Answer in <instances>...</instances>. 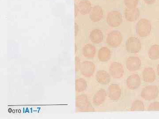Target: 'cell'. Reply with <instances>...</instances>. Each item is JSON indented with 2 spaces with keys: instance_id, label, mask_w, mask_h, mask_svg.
<instances>
[{
  "instance_id": "1",
  "label": "cell",
  "mask_w": 159,
  "mask_h": 119,
  "mask_svg": "<svg viewBox=\"0 0 159 119\" xmlns=\"http://www.w3.org/2000/svg\"><path fill=\"white\" fill-rule=\"evenodd\" d=\"M152 24L150 20L145 18H142L137 22L136 25V31L139 37H147L152 31Z\"/></svg>"
},
{
  "instance_id": "2",
  "label": "cell",
  "mask_w": 159,
  "mask_h": 119,
  "mask_svg": "<svg viewBox=\"0 0 159 119\" xmlns=\"http://www.w3.org/2000/svg\"><path fill=\"white\" fill-rule=\"evenodd\" d=\"M123 37L121 32L117 30L110 31L106 37V42L111 48H117L122 43Z\"/></svg>"
},
{
  "instance_id": "3",
  "label": "cell",
  "mask_w": 159,
  "mask_h": 119,
  "mask_svg": "<svg viewBox=\"0 0 159 119\" xmlns=\"http://www.w3.org/2000/svg\"><path fill=\"white\" fill-rule=\"evenodd\" d=\"M125 48L126 51L129 54H138L142 49L141 41L134 36L129 37L125 43Z\"/></svg>"
},
{
  "instance_id": "4",
  "label": "cell",
  "mask_w": 159,
  "mask_h": 119,
  "mask_svg": "<svg viewBox=\"0 0 159 119\" xmlns=\"http://www.w3.org/2000/svg\"><path fill=\"white\" fill-rule=\"evenodd\" d=\"M123 20L121 12L116 10L110 11L106 17V21L112 28H117L122 24Z\"/></svg>"
},
{
  "instance_id": "5",
  "label": "cell",
  "mask_w": 159,
  "mask_h": 119,
  "mask_svg": "<svg viewBox=\"0 0 159 119\" xmlns=\"http://www.w3.org/2000/svg\"><path fill=\"white\" fill-rule=\"evenodd\" d=\"M159 92V88L157 86H147L142 90L141 96L144 100L151 101L156 99Z\"/></svg>"
},
{
  "instance_id": "6",
  "label": "cell",
  "mask_w": 159,
  "mask_h": 119,
  "mask_svg": "<svg viewBox=\"0 0 159 119\" xmlns=\"http://www.w3.org/2000/svg\"><path fill=\"white\" fill-rule=\"evenodd\" d=\"M110 75L113 78L119 79L122 78L124 74V68L120 63H112L109 68Z\"/></svg>"
},
{
  "instance_id": "7",
  "label": "cell",
  "mask_w": 159,
  "mask_h": 119,
  "mask_svg": "<svg viewBox=\"0 0 159 119\" xmlns=\"http://www.w3.org/2000/svg\"><path fill=\"white\" fill-rule=\"evenodd\" d=\"M77 107L83 111H92L93 110L91 107L87 97L84 95H80L76 99Z\"/></svg>"
},
{
  "instance_id": "8",
  "label": "cell",
  "mask_w": 159,
  "mask_h": 119,
  "mask_svg": "<svg viewBox=\"0 0 159 119\" xmlns=\"http://www.w3.org/2000/svg\"><path fill=\"white\" fill-rule=\"evenodd\" d=\"M126 68L130 72L138 71L141 68L142 61L138 57H129L125 63Z\"/></svg>"
},
{
  "instance_id": "9",
  "label": "cell",
  "mask_w": 159,
  "mask_h": 119,
  "mask_svg": "<svg viewBox=\"0 0 159 119\" xmlns=\"http://www.w3.org/2000/svg\"><path fill=\"white\" fill-rule=\"evenodd\" d=\"M107 95L109 99L112 101H118L122 95V91L120 86L117 84H111L109 86Z\"/></svg>"
},
{
  "instance_id": "10",
  "label": "cell",
  "mask_w": 159,
  "mask_h": 119,
  "mask_svg": "<svg viewBox=\"0 0 159 119\" xmlns=\"http://www.w3.org/2000/svg\"><path fill=\"white\" fill-rule=\"evenodd\" d=\"M80 70L83 76L86 77H90L93 75L95 65L91 61H84L81 64Z\"/></svg>"
},
{
  "instance_id": "11",
  "label": "cell",
  "mask_w": 159,
  "mask_h": 119,
  "mask_svg": "<svg viewBox=\"0 0 159 119\" xmlns=\"http://www.w3.org/2000/svg\"><path fill=\"white\" fill-rule=\"evenodd\" d=\"M104 11L102 7L99 6H94L89 13V17L92 21L98 22L103 18Z\"/></svg>"
},
{
  "instance_id": "12",
  "label": "cell",
  "mask_w": 159,
  "mask_h": 119,
  "mask_svg": "<svg viewBox=\"0 0 159 119\" xmlns=\"http://www.w3.org/2000/svg\"><path fill=\"white\" fill-rule=\"evenodd\" d=\"M126 84L129 89L131 90L137 89L141 85V78L138 74H132L126 79Z\"/></svg>"
},
{
  "instance_id": "13",
  "label": "cell",
  "mask_w": 159,
  "mask_h": 119,
  "mask_svg": "<svg viewBox=\"0 0 159 119\" xmlns=\"http://www.w3.org/2000/svg\"><path fill=\"white\" fill-rule=\"evenodd\" d=\"M140 11L137 8H126L124 11V15L126 20L130 22L136 21L140 16Z\"/></svg>"
},
{
  "instance_id": "14",
  "label": "cell",
  "mask_w": 159,
  "mask_h": 119,
  "mask_svg": "<svg viewBox=\"0 0 159 119\" xmlns=\"http://www.w3.org/2000/svg\"><path fill=\"white\" fill-rule=\"evenodd\" d=\"M143 81L148 83L154 82L156 79V75L153 68L151 67L145 68L142 73Z\"/></svg>"
},
{
  "instance_id": "15",
  "label": "cell",
  "mask_w": 159,
  "mask_h": 119,
  "mask_svg": "<svg viewBox=\"0 0 159 119\" xmlns=\"http://www.w3.org/2000/svg\"><path fill=\"white\" fill-rule=\"evenodd\" d=\"M96 79L100 84L107 85L111 82V76L107 71L99 70L96 74Z\"/></svg>"
},
{
  "instance_id": "16",
  "label": "cell",
  "mask_w": 159,
  "mask_h": 119,
  "mask_svg": "<svg viewBox=\"0 0 159 119\" xmlns=\"http://www.w3.org/2000/svg\"><path fill=\"white\" fill-rule=\"evenodd\" d=\"M80 14L85 15L90 13L92 9V4L89 0H81L77 5Z\"/></svg>"
},
{
  "instance_id": "17",
  "label": "cell",
  "mask_w": 159,
  "mask_h": 119,
  "mask_svg": "<svg viewBox=\"0 0 159 119\" xmlns=\"http://www.w3.org/2000/svg\"><path fill=\"white\" fill-rule=\"evenodd\" d=\"M107 93L104 89L99 90L94 95L93 98V102L96 106H99L102 105L105 101Z\"/></svg>"
},
{
  "instance_id": "18",
  "label": "cell",
  "mask_w": 159,
  "mask_h": 119,
  "mask_svg": "<svg viewBox=\"0 0 159 119\" xmlns=\"http://www.w3.org/2000/svg\"><path fill=\"white\" fill-rule=\"evenodd\" d=\"M89 37L92 42L95 44H99L102 42L103 41L104 35L102 31L99 29H94L91 31Z\"/></svg>"
},
{
  "instance_id": "19",
  "label": "cell",
  "mask_w": 159,
  "mask_h": 119,
  "mask_svg": "<svg viewBox=\"0 0 159 119\" xmlns=\"http://www.w3.org/2000/svg\"><path fill=\"white\" fill-rule=\"evenodd\" d=\"M110 50L107 47H102L99 49L98 53V57L99 60L102 62H106L111 58Z\"/></svg>"
},
{
  "instance_id": "20",
  "label": "cell",
  "mask_w": 159,
  "mask_h": 119,
  "mask_svg": "<svg viewBox=\"0 0 159 119\" xmlns=\"http://www.w3.org/2000/svg\"><path fill=\"white\" fill-rule=\"evenodd\" d=\"M96 47L90 44L85 45L83 49V54L84 57L88 58H93L96 55Z\"/></svg>"
},
{
  "instance_id": "21",
  "label": "cell",
  "mask_w": 159,
  "mask_h": 119,
  "mask_svg": "<svg viewBox=\"0 0 159 119\" xmlns=\"http://www.w3.org/2000/svg\"><path fill=\"white\" fill-rule=\"evenodd\" d=\"M149 58L152 60H157L159 59V45L154 44L149 49L148 52Z\"/></svg>"
},
{
  "instance_id": "22",
  "label": "cell",
  "mask_w": 159,
  "mask_h": 119,
  "mask_svg": "<svg viewBox=\"0 0 159 119\" xmlns=\"http://www.w3.org/2000/svg\"><path fill=\"white\" fill-rule=\"evenodd\" d=\"M129 109L132 111H143L145 110V106L142 101L137 99L133 102Z\"/></svg>"
},
{
  "instance_id": "23",
  "label": "cell",
  "mask_w": 159,
  "mask_h": 119,
  "mask_svg": "<svg viewBox=\"0 0 159 119\" xmlns=\"http://www.w3.org/2000/svg\"><path fill=\"white\" fill-rule=\"evenodd\" d=\"M86 82L83 79H77L76 82V90L78 92H81L85 90L87 88Z\"/></svg>"
},
{
  "instance_id": "24",
  "label": "cell",
  "mask_w": 159,
  "mask_h": 119,
  "mask_svg": "<svg viewBox=\"0 0 159 119\" xmlns=\"http://www.w3.org/2000/svg\"><path fill=\"white\" fill-rule=\"evenodd\" d=\"M139 0H124V4L126 8L131 9V8H137L139 4Z\"/></svg>"
},
{
  "instance_id": "25",
  "label": "cell",
  "mask_w": 159,
  "mask_h": 119,
  "mask_svg": "<svg viewBox=\"0 0 159 119\" xmlns=\"http://www.w3.org/2000/svg\"><path fill=\"white\" fill-rule=\"evenodd\" d=\"M148 111H159V102H154L151 103L147 108Z\"/></svg>"
},
{
  "instance_id": "26",
  "label": "cell",
  "mask_w": 159,
  "mask_h": 119,
  "mask_svg": "<svg viewBox=\"0 0 159 119\" xmlns=\"http://www.w3.org/2000/svg\"><path fill=\"white\" fill-rule=\"evenodd\" d=\"M76 71H79L80 69L81 64H80V60L78 57H76Z\"/></svg>"
},
{
  "instance_id": "27",
  "label": "cell",
  "mask_w": 159,
  "mask_h": 119,
  "mask_svg": "<svg viewBox=\"0 0 159 119\" xmlns=\"http://www.w3.org/2000/svg\"><path fill=\"white\" fill-rule=\"evenodd\" d=\"M156 1V0H144V2L148 5H152Z\"/></svg>"
},
{
  "instance_id": "28",
  "label": "cell",
  "mask_w": 159,
  "mask_h": 119,
  "mask_svg": "<svg viewBox=\"0 0 159 119\" xmlns=\"http://www.w3.org/2000/svg\"><path fill=\"white\" fill-rule=\"evenodd\" d=\"M79 12V11H78V7H77V5H75V17L77 16V14H78V12Z\"/></svg>"
},
{
  "instance_id": "29",
  "label": "cell",
  "mask_w": 159,
  "mask_h": 119,
  "mask_svg": "<svg viewBox=\"0 0 159 119\" xmlns=\"http://www.w3.org/2000/svg\"><path fill=\"white\" fill-rule=\"evenodd\" d=\"M157 72L158 75L159 76V64L157 67Z\"/></svg>"
},
{
  "instance_id": "30",
  "label": "cell",
  "mask_w": 159,
  "mask_h": 119,
  "mask_svg": "<svg viewBox=\"0 0 159 119\" xmlns=\"http://www.w3.org/2000/svg\"><path fill=\"white\" fill-rule=\"evenodd\" d=\"M75 28H76V29H75V31H76V34L77 35V33L78 32V31H77V29H78V26H77V24H76Z\"/></svg>"
},
{
  "instance_id": "31",
  "label": "cell",
  "mask_w": 159,
  "mask_h": 119,
  "mask_svg": "<svg viewBox=\"0 0 159 119\" xmlns=\"http://www.w3.org/2000/svg\"><path fill=\"white\" fill-rule=\"evenodd\" d=\"M75 1H76V0H75Z\"/></svg>"
}]
</instances>
